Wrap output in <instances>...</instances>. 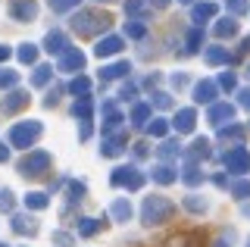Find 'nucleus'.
I'll return each mask as SVG.
<instances>
[{
  "label": "nucleus",
  "instance_id": "1",
  "mask_svg": "<svg viewBox=\"0 0 250 247\" xmlns=\"http://www.w3.org/2000/svg\"><path fill=\"white\" fill-rule=\"evenodd\" d=\"M109 16H104V13H78V16L72 19V28L78 35H94V32H100V28H109Z\"/></svg>",
  "mask_w": 250,
  "mask_h": 247
},
{
  "label": "nucleus",
  "instance_id": "2",
  "mask_svg": "<svg viewBox=\"0 0 250 247\" xmlns=\"http://www.w3.org/2000/svg\"><path fill=\"white\" fill-rule=\"evenodd\" d=\"M38 135H41V125H38V122H22V125H16L10 132V141L16 147H25V144H31Z\"/></svg>",
  "mask_w": 250,
  "mask_h": 247
},
{
  "label": "nucleus",
  "instance_id": "3",
  "mask_svg": "<svg viewBox=\"0 0 250 247\" xmlns=\"http://www.w3.org/2000/svg\"><path fill=\"white\" fill-rule=\"evenodd\" d=\"M35 13H38L35 0H13V3H10V16H13V19H19V22L35 19Z\"/></svg>",
  "mask_w": 250,
  "mask_h": 247
},
{
  "label": "nucleus",
  "instance_id": "4",
  "mask_svg": "<svg viewBox=\"0 0 250 247\" xmlns=\"http://www.w3.org/2000/svg\"><path fill=\"white\" fill-rule=\"evenodd\" d=\"M47 163H50V157H47V153H31L28 160H22V175H41L38 172V169H44Z\"/></svg>",
  "mask_w": 250,
  "mask_h": 247
},
{
  "label": "nucleus",
  "instance_id": "5",
  "mask_svg": "<svg viewBox=\"0 0 250 247\" xmlns=\"http://www.w3.org/2000/svg\"><path fill=\"white\" fill-rule=\"evenodd\" d=\"M225 163H229L231 169H238V172H244L247 163H250V160H247V150H244V147H234L229 157H225Z\"/></svg>",
  "mask_w": 250,
  "mask_h": 247
},
{
  "label": "nucleus",
  "instance_id": "6",
  "mask_svg": "<svg viewBox=\"0 0 250 247\" xmlns=\"http://www.w3.org/2000/svg\"><path fill=\"white\" fill-rule=\"evenodd\" d=\"M119 50H122L119 38H106V41L97 44V57H113V53H119Z\"/></svg>",
  "mask_w": 250,
  "mask_h": 247
},
{
  "label": "nucleus",
  "instance_id": "7",
  "mask_svg": "<svg viewBox=\"0 0 250 247\" xmlns=\"http://www.w3.org/2000/svg\"><path fill=\"white\" fill-rule=\"evenodd\" d=\"M69 44H66V38H62V32H50L47 35V50L50 53H62Z\"/></svg>",
  "mask_w": 250,
  "mask_h": 247
},
{
  "label": "nucleus",
  "instance_id": "8",
  "mask_svg": "<svg viewBox=\"0 0 250 247\" xmlns=\"http://www.w3.org/2000/svg\"><path fill=\"white\" fill-rule=\"evenodd\" d=\"M82 66H84V57L78 50H69L66 57L60 60V69H82Z\"/></svg>",
  "mask_w": 250,
  "mask_h": 247
},
{
  "label": "nucleus",
  "instance_id": "9",
  "mask_svg": "<svg viewBox=\"0 0 250 247\" xmlns=\"http://www.w3.org/2000/svg\"><path fill=\"white\" fill-rule=\"evenodd\" d=\"M22 103H25V94H22V91H16V94H10V100H3V103H0V110H3V113H16Z\"/></svg>",
  "mask_w": 250,
  "mask_h": 247
},
{
  "label": "nucleus",
  "instance_id": "10",
  "mask_svg": "<svg viewBox=\"0 0 250 247\" xmlns=\"http://www.w3.org/2000/svg\"><path fill=\"white\" fill-rule=\"evenodd\" d=\"M175 128H178V132H191V128H194V113L191 110H182V113H178V119H175Z\"/></svg>",
  "mask_w": 250,
  "mask_h": 247
},
{
  "label": "nucleus",
  "instance_id": "11",
  "mask_svg": "<svg viewBox=\"0 0 250 247\" xmlns=\"http://www.w3.org/2000/svg\"><path fill=\"white\" fill-rule=\"evenodd\" d=\"M216 16V3H200V6H194V19L203 22V19H213Z\"/></svg>",
  "mask_w": 250,
  "mask_h": 247
},
{
  "label": "nucleus",
  "instance_id": "12",
  "mask_svg": "<svg viewBox=\"0 0 250 247\" xmlns=\"http://www.w3.org/2000/svg\"><path fill=\"white\" fill-rule=\"evenodd\" d=\"M82 0H50V10L53 13H69L72 6H78Z\"/></svg>",
  "mask_w": 250,
  "mask_h": 247
},
{
  "label": "nucleus",
  "instance_id": "13",
  "mask_svg": "<svg viewBox=\"0 0 250 247\" xmlns=\"http://www.w3.org/2000/svg\"><path fill=\"white\" fill-rule=\"evenodd\" d=\"M194 94H197V100L203 103V100H213V94H216V88L209 82H203V84H197V91H194Z\"/></svg>",
  "mask_w": 250,
  "mask_h": 247
},
{
  "label": "nucleus",
  "instance_id": "14",
  "mask_svg": "<svg viewBox=\"0 0 250 247\" xmlns=\"http://www.w3.org/2000/svg\"><path fill=\"white\" fill-rule=\"evenodd\" d=\"M209 119H213L216 125H219V119H231V106H229V103H219L216 110L209 113Z\"/></svg>",
  "mask_w": 250,
  "mask_h": 247
},
{
  "label": "nucleus",
  "instance_id": "15",
  "mask_svg": "<svg viewBox=\"0 0 250 247\" xmlns=\"http://www.w3.org/2000/svg\"><path fill=\"white\" fill-rule=\"evenodd\" d=\"M234 32H238V22H231V19H222V22H219V25H216V35H234Z\"/></svg>",
  "mask_w": 250,
  "mask_h": 247
},
{
  "label": "nucleus",
  "instance_id": "16",
  "mask_svg": "<svg viewBox=\"0 0 250 247\" xmlns=\"http://www.w3.org/2000/svg\"><path fill=\"white\" fill-rule=\"evenodd\" d=\"M207 60H209V63H225V60H229V50L213 47V50H207Z\"/></svg>",
  "mask_w": 250,
  "mask_h": 247
},
{
  "label": "nucleus",
  "instance_id": "17",
  "mask_svg": "<svg viewBox=\"0 0 250 247\" xmlns=\"http://www.w3.org/2000/svg\"><path fill=\"white\" fill-rule=\"evenodd\" d=\"M35 57H38V50L31 47V44H22V50H19V60H22V63H31Z\"/></svg>",
  "mask_w": 250,
  "mask_h": 247
},
{
  "label": "nucleus",
  "instance_id": "18",
  "mask_svg": "<svg viewBox=\"0 0 250 247\" xmlns=\"http://www.w3.org/2000/svg\"><path fill=\"white\" fill-rule=\"evenodd\" d=\"M16 82V72H10V69H0V88H6V84Z\"/></svg>",
  "mask_w": 250,
  "mask_h": 247
},
{
  "label": "nucleus",
  "instance_id": "19",
  "mask_svg": "<svg viewBox=\"0 0 250 247\" xmlns=\"http://www.w3.org/2000/svg\"><path fill=\"white\" fill-rule=\"evenodd\" d=\"M47 79H50V69H47V66H41V69L35 72V84H44Z\"/></svg>",
  "mask_w": 250,
  "mask_h": 247
},
{
  "label": "nucleus",
  "instance_id": "20",
  "mask_svg": "<svg viewBox=\"0 0 250 247\" xmlns=\"http://www.w3.org/2000/svg\"><path fill=\"white\" fill-rule=\"evenodd\" d=\"M156 179H160V182H172V179H175V175H172V169L160 166V169H156Z\"/></svg>",
  "mask_w": 250,
  "mask_h": 247
},
{
  "label": "nucleus",
  "instance_id": "21",
  "mask_svg": "<svg viewBox=\"0 0 250 247\" xmlns=\"http://www.w3.org/2000/svg\"><path fill=\"white\" fill-rule=\"evenodd\" d=\"M125 32H128L131 38H141V35H144V25H138V22H131V25H125Z\"/></svg>",
  "mask_w": 250,
  "mask_h": 247
},
{
  "label": "nucleus",
  "instance_id": "22",
  "mask_svg": "<svg viewBox=\"0 0 250 247\" xmlns=\"http://www.w3.org/2000/svg\"><path fill=\"white\" fill-rule=\"evenodd\" d=\"M150 132H153V135H163V132H166V122H163V119H156L153 125H150Z\"/></svg>",
  "mask_w": 250,
  "mask_h": 247
},
{
  "label": "nucleus",
  "instance_id": "23",
  "mask_svg": "<svg viewBox=\"0 0 250 247\" xmlns=\"http://www.w3.org/2000/svg\"><path fill=\"white\" fill-rule=\"evenodd\" d=\"M72 91L78 94V91H88V79H78V82H72Z\"/></svg>",
  "mask_w": 250,
  "mask_h": 247
},
{
  "label": "nucleus",
  "instance_id": "24",
  "mask_svg": "<svg viewBox=\"0 0 250 247\" xmlns=\"http://www.w3.org/2000/svg\"><path fill=\"white\" fill-rule=\"evenodd\" d=\"M241 103H244V106H250V91H241Z\"/></svg>",
  "mask_w": 250,
  "mask_h": 247
},
{
  "label": "nucleus",
  "instance_id": "25",
  "mask_svg": "<svg viewBox=\"0 0 250 247\" xmlns=\"http://www.w3.org/2000/svg\"><path fill=\"white\" fill-rule=\"evenodd\" d=\"M6 57H10V50H6V47H0V60H6Z\"/></svg>",
  "mask_w": 250,
  "mask_h": 247
},
{
  "label": "nucleus",
  "instance_id": "26",
  "mask_svg": "<svg viewBox=\"0 0 250 247\" xmlns=\"http://www.w3.org/2000/svg\"><path fill=\"white\" fill-rule=\"evenodd\" d=\"M169 3V0H156V6H166Z\"/></svg>",
  "mask_w": 250,
  "mask_h": 247
},
{
  "label": "nucleus",
  "instance_id": "27",
  "mask_svg": "<svg viewBox=\"0 0 250 247\" xmlns=\"http://www.w3.org/2000/svg\"><path fill=\"white\" fill-rule=\"evenodd\" d=\"M0 160H6V147H3V150H0Z\"/></svg>",
  "mask_w": 250,
  "mask_h": 247
},
{
  "label": "nucleus",
  "instance_id": "28",
  "mask_svg": "<svg viewBox=\"0 0 250 247\" xmlns=\"http://www.w3.org/2000/svg\"><path fill=\"white\" fill-rule=\"evenodd\" d=\"M182 3H191V0H182Z\"/></svg>",
  "mask_w": 250,
  "mask_h": 247
}]
</instances>
